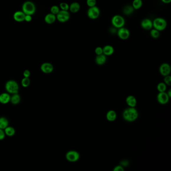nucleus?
<instances>
[{
  "instance_id": "b1692460",
  "label": "nucleus",
  "mask_w": 171,
  "mask_h": 171,
  "mask_svg": "<svg viewBox=\"0 0 171 171\" xmlns=\"http://www.w3.org/2000/svg\"><path fill=\"white\" fill-rule=\"evenodd\" d=\"M9 121L6 118L4 117L0 118V129H4L8 126Z\"/></svg>"
},
{
  "instance_id": "f257e3e1",
  "label": "nucleus",
  "mask_w": 171,
  "mask_h": 171,
  "mask_svg": "<svg viewBox=\"0 0 171 171\" xmlns=\"http://www.w3.org/2000/svg\"><path fill=\"white\" fill-rule=\"evenodd\" d=\"M139 113L135 107H129L126 108L123 113V116L125 121L133 122L137 119Z\"/></svg>"
},
{
  "instance_id": "0eeeda50",
  "label": "nucleus",
  "mask_w": 171,
  "mask_h": 171,
  "mask_svg": "<svg viewBox=\"0 0 171 171\" xmlns=\"http://www.w3.org/2000/svg\"><path fill=\"white\" fill-rule=\"evenodd\" d=\"M56 19L61 23H65L70 19V13L68 11L60 10L56 15Z\"/></svg>"
},
{
  "instance_id": "2eb2a0df",
  "label": "nucleus",
  "mask_w": 171,
  "mask_h": 171,
  "mask_svg": "<svg viewBox=\"0 0 171 171\" xmlns=\"http://www.w3.org/2000/svg\"><path fill=\"white\" fill-rule=\"evenodd\" d=\"M95 61L96 63L98 65H103L106 61V56L105 55L103 54L97 55L96 56Z\"/></svg>"
},
{
  "instance_id": "aec40b11",
  "label": "nucleus",
  "mask_w": 171,
  "mask_h": 171,
  "mask_svg": "<svg viewBox=\"0 0 171 171\" xmlns=\"http://www.w3.org/2000/svg\"><path fill=\"white\" fill-rule=\"evenodd\" d=\"M80 9V5L78 2H73L69 6V10L72 13H76Z\"/></svg>"
},
{
  "instance_id": "5701e85b",
  "label": "nucleus",
  "mask_w": 171,
  "mask_h": 171,
  "mask_svg": "<svg viewBox=\"0 0 171 171\" xmlns=\"http://www.w3.org/2000/svg\"><path fill=\"white\" fill-rule=\"evenodd\" d=\"M21 101L20 96L18 93L13 94L12 97H11L10 101L12 104H18Z\"/></svg>"
},
{
  "instance_id": "9d476101",
  "label": "nucleus",
  "mask_w": 171,
  "mask_h": 171,
  "mask_svg": "<svg viewBox=\"0 0 171 171\" xmlns=\"http://www.w3.org/2000/svg\"><path fill=\"white\" fill-rule=\"evenodd\" d=\"M159 71L162 75L164 76L169 75L171 73V67L169 64L164 63L160 66Z\"/></svg>"
},
{
  "instance_id": "4c0bfd02",
  "label": "nucleus",
  "mask_w": 171,
  "mask_h": 171,
  "mask_svg": "<svg viewBox=\"0 0 171 171\" xmlns=\"http://www.w3.org/2000/svg\"><path fill=\"white\" fill-rule=\"evenodd\" d=\"M32 16L29 15H25L24 21H25L27 22H30L32 21Z\"/></svg>"
},
{
  "instance_id": "58836bf2",
  "label": "nucleus",
  "mask_w": 171,
  "mask_h": 171,
  "mask_svg": "<svg viewBox=\"0 0 171 171\" xmlns=\"http://www.w3.org/2000/svg\"><path fill=\"white\" fill-rule=\"evenodd\" d=\"M161 1L165 4H169L171 2V0H161Z\"/></svg>"
},
{
  "instance_id": "423d86ee",
  "label": "nucleus",
  "mask_w": 171,
  "mask_h": 171,
  "mask_svg": "<svg viewBox=\"0 0 171 171\" xmlns=\"http://www.w3.org/2000/svg\"><path fill=\"white\" fill-rule=\"evenodd\" d=\"M100 13L101 12L99 8L96 6L89 7L87 12V16L92 20H96L98 18L100 15Z\"/></svg>"
},
{
  "instance_id": "cd10ccee",
  "label": "nucleus",
  "mask_w": 171,
  "mask_h": 171,
  "mask_svg": "<svg viewBox=\"0 0 171 171\" xmlns=\"http://www.w3.org/2000/svg\"><path fill=\"white\" fill-rule=\"evenodd\" d=\"M157 89L159 92H165L167 89L166 84L164 82H160L157 86Z\"/></svg>"
},
{
  "instance_id": "39448f33",
  "label": "nucleus",
  "mask_w": 171,
  "mask_h": 171,
  "mask_svg": "<svg viewBox=\"0 0 171 171\" xmlns=\"http://www.w3.org/2000/svg\"><path fill=\"white\" fill-rule=\"evenodd\" d=\"M111 22L114 27L116 28L119 29L123 27L125 24L124 18L119 15H116L113 16Z\"/></svg>"
},
{
  "instance_id": "e433bc0d",
  "label": "nucleus",
  "mask_w": 171,
  "mask_h": 171,
  "mask_svg": "<svg viewBox=\"0 0 171 171\" xmlns=\"http://www.w3.org/2000/svg\"><path fill=\"white\" fill-rule=\"evenodd\" d=\"M31 75V73L30 71L28 70H26L24 71L23 72V76L24 77H26V78H29L30 77Z\"/></svg>"
},
{
  "instance_id": "c85d7f7f",
  "label": "nucleus",
  "mask_w": 171,
  "mask_h": 171,
  "mask_svg": "<svg viewBox=\"0 0 171 171\" xmlns=\"http://www.w3.org/2000/svg\"><path fill=\"white\" fill-rule=\"evenodd\" d=\"M30 84V80L29 78L24 77L21 81V84L24 87H27Z\"/></svg>"
},
{
  "instance_id": "6ab92c4d",
  "label": "nucleus",
  "mask_w": 171,
  "mask_h": 171,
  "mask_svg": "<svg viewBox=\"0 0 171 171\" xmlns=\"http://www.w3.org/2000/svg\"><path fill=\"white\" fill-rule=\"evenodd\" d=\"M11 96L7 93H3L0 94V103L2 104H7L10 101Z\"/></svg>"
},
{
  "instance_id": "1a4fd4ad",
  "label": "nucleus",
  "mask_w": 171,
  "mask_h": 171,
  "mask_svg": "<svg viewBox=\"0 0 171 171\" xmlns=\"http://www.w3.org/2000/svg\"><path fill=\"white\" fill-rule=\"evenodd\" d=\"M118 37L122 40H126L130 36V32L128 29L124 27H121L117 31Z\"/></svg>"
},
{
  "instance_id": "dca6fc26",
  "label": "nucleus",
  "mask_w": 171,
  "mask_h": 171,
  "mask_svg": "<svg viewBox=\"0 0 171 171\" xmlns=\"http://www.w3.org/2000/svg\"><path fill=\"white\" fill-rule=\"evenodd\" d=\"M126 103L129 107H134L137 105V99L133 96H129L126 97Z\"/></svg>"
},
{
  "instance_id": "a19ab883",
  "label": "nucleus",
  "mask_w": 171,
  "mask_h": 171,
  "mask_svg": "<svg viewBox=\"0 0 171 171\" xmlns=\"http://www.w3.org/2000/svg\"><path fill=\"white\" fill-rule=\"evenodd\" d=\"M167 94H168V96H169L170 97H171V89H169V91H168V92L167 93Z\"/></svg>"
},
{
  "instance_id": "a211bd4d",
  "label": "nucleus",
  "mask_w": 171,
  "mask_h": 171,
  "mask_svg": "<svg viewBox=\"0 0 171 171\" xmlns=\"http://www.w3.org/2000/svg\"><path fill=\"white\" fill-rule=\"evenodd\" d=\"M103 49V54L106 56L111 55L114 54V48L112 46L106 45L102 48Z\"/></svg>"
},
{
  "instance_id": "c9c22d12",
  "label": "nucleus",
  "mask_w": 171,
  "mask_h": 171,
  "mask_svg": "<svg viewBox=\"0 0 171 171\" xmlns=\"http://www.w3.org/2000/svg\"><path fill=\"white\" fill-rule=\"evenodd\" d=\"M114 171H124V168H123V166L119 165V166H116V167H114Z\"/></svg>"
},
{
  "instance_id": "393cba45",
  "label": "nucleus",
  "mask_w": 171,
  "mask_h": 171,
  "mask_svg": "<svg viewBox=\"0 0 171 171\" xmlns=\"http://www.w3.org/2000/svg\"><path fill=\"white\" fill-rule=\"evenodd\" d=\"M5 133L6 135L9 137H12L15 134V130L13 127L11 126H7V128L5 129Z\"/></svg>"
},
{
  "instance_id": "a878e982",
  "label": "nucleus",
  "mask_w": 171,
  "mask_h": 171,
  "mask_svg": "<svg viewBox=\"0 0 171 171\" xmlns=\"http://www.w3.org/2000/svg\"><path fill=\"white\" fill-rule=\"evenodd\" d=\"M143 6V1L142 0H134L132 6L134 10H139Z\"/></svg>"
},
{
  "instance_id": "4be33fe9",
  "label": "nucleus",
  "mask_w": 171,
  "mask_h": 171,
  "mask_svg": "<svg viewBox=\"0 0 171 171\" xmlns=\"http://www.w3.org/2000/svg\"><path fill=\"white\" fill-rule=\"evenodd\" d=\"M134 10L132 6H126L123 9V12L126 15H130L133 14Z\"/></svg>"
},
{
  "instance_id": "4468645a",
  "label": "nucleus",
  "mask_w": 171,
  "mask_h": 171,
  "mask_svg": "<svg viewBox=\"0 0 171 171\" xmlns=\"http://www.w3.org/2000/svg\"><path fill=\"white\" fill-rule=\"evenodd\" d=\"M25 14L24 13L23 11H18L15 12L13 15V18L14 20L17 22H23L25 20Z\"/></svg>"
},
{
  "instance_id": "7ed1b4c3",
  "label": "nucleus",
  "mask_w": 171,
  "mask_h": 171,
  "mask_svg": "<svg viewBox=\"0 0 171 171\" xmlns=\"http://www.w3.org/2000/svg\"><path fill=\"white\" fill-rule=\"evenodd\" d=\"M153 27L159 31L164 30L167 26V22L163 18L158 17L154 19L153 21Z\"/></svg>"
},
{
  "instance_id": "2f4dec72",
  "label": "nucleus",
  "mask_w": 171,
  "mask_h": 171,
  "mask_svg": "<svg viewBox=\"0 0 171 171\" xmlns=\"http://www.w3.org/2000/svg\"><path fill=\"white\" fill-rule=\"evenodd\" d=\"M86 4L89 7H93L96 6V0H86Z\"/></svg>"
},
{
  "instance_id": "ddd939ff",
  "label": "nucleus",
  "mask_w": 171,
  "mask_h": 171,
  "mask_svg": "<svg viewBox=\"0 0 171 171\" xmlns=\"http://www.w3.org/2000/svg\"><path fill=\"white\" fill-rule=\"evenodd\" d=\"M141 27L146 30H151L153 27V21L149 19H144L142 21L141 24Z\"/></svg>"
},
{
  "instance_id": "7c9ffc66",
  "label": "nucleus",
  "mask_w": 171,
  "mask_h": 171,
  "mask_svg": "<svg viewBox=\"0 0 171 171\" xmlns=\"http://www.w3.org/2000/svg\"><path fill=\"white\" fill-rule=\"evenodd\" d=\"M59 8L61 10L68 11L69 10V5L68 4L65 2H62L60 4Z\"/></svg>"
},
{
  "instance_id": "ea45409f",
  "label": "nucleus",
  "mask_w": 171,
  "mask_h": 171,
  "mask_svg": "<svg viewBox=\"0 0 171 171\" xmlns=\"http://www.w3.org/2000/svg\"><path fill=\"white\" fill-rule=\"evenodd\" d=\"M122 164L121 165L124 166H127L128 165V162L127 161H123V162H122Z\"/></svg>"
},
{
  "instance_id": "473e14b6",
  "label": "nucleus",
  "mask_w": 171,
  "mask_h": 171,
  "mask_svg": "<svg viewBox=\"0 0 171 171\" xmlns=\"http://www.w3.org/2000/svg\"><path fill=\"white\" fill-rule=\"evenodd\" d=\"M164 83L166 85L171 86V76L169 75L165 76Z\"/></svg>"
},
{
  "instance_id": "6e6552de",
  "label": "nucleus",
  "mask_w": 171,
  "mask_h": 171,
  "mask_svg": "<svg viewBox=\"0 0 171 171\" xmlns=\"http://www.w3.org/2000/svg\"><path fill=\"white\" fill-rule=\"evenodd\" d=\"M66 159L71 162H75L78 161L80 158L79 153L75 151H70L66 154Z\"/></svg>"
},
{
  "instance_id": "f03ea898",
  "label": "nucleus",
  "mask_w": 171,
  "mask_h": 171,
  "mask_svg": "<svg viewBox=\"0 0 171 171\" xmlns=\"http://www.w3.org/2000/svg\"><path fill=\"white\" fill-rule=\"evenodd\" d=\"M22 11L25 15L32 16L35 12V5L31 1H26L22 5Z\"/></svg>"
},
{
  "instance_id": "bb28decb",
  "label": "nucleus",
  "mask_w": 171,
  "mask_h": 171,
  "mask_svg": "<svg viewBox=\"0 0 171 171\" xmlns=\"http://www.w3.org/2000/svg\"><path fill=\"white\" fill-rule=\"evenodd\" d=\"M150 35H151V37L153 38L157 39L160 37V33L159 31L157 30V29L154 28L151 29Z\"/></svg>"
},
{
  "instance_id": "412c9836",
  "label": "nucleus",
  "mask_w": 171,
  "mask_h": 171,
  "mask_svg": "<svg viewBox=\"0 0 171 171\" xmlns=\"http://www.w3.org/2000/svg\"><path fill=\"white\" fill-rule=\"evenodd\" d=\"M106 116V119L108 121H114L116 119L117 115H116V113L115 111L111 110L107 112Z\"/></svg>"
},
{
  "instance_id": "72a5a7b5",
  "label": "nucleus",
  "mask_w": 171,
  "mask_h": 171,
  "mask_svg": "<svg viewBox=\"0 0 171 171\" xmlns=\"http://www.w3.org/2000/svg\"><path fill=\"white\" fill-rule=\"evenodd\" d=\"M95 53L97 55L103 54V49L102 47H97L95 49Z\"/></svg>"
},
{
  "instance_id": "c756f323",
  "label": "nucleus",
  "mask_w": 171,
  "mask_h": 171,
  "mask_svg": "<svg viewBox=\"0 0 171 171\" xmlns=\"http://www.w3.org/2000/svg\"><path fill=\"white\" fill-rule=\"evenodd\" d=\"M60 10V8L58 6L56 5L53 6L50 9L51 13L55 15H56L57 14L59 13Z\"/></svg>"
},
{
  "instance_id": "f3484780",
  "label": "nucleus",
  "mask_w": 171,
  "mask_h": 171,
  "mask_svg": "<svg viewBox=\"0 0 171 171\" xmlns=\"http://www.w3.org/2000/svg\"><path fill=\"white\" fill-rule=\"evenodd\" d=\"M56 20V16L52 13H49L45 16L44 21L48 24H52Z\"/></svg>"
},
{
  "instance_id": "9b49d317",
  "label": "nucleus",
  "mask_w": 171,
  "mask_h": 171,
  "mask_svg": "<svg viewBox=\"0 0 171 171\" xmlns=\"http://www.w3.org/2000/svg\"><path fill=\"white\" fill-rule=\"evenodd\" d=\"M170 97L165 92H159L157 96V100L161 104H167L169 101Z\"/></svg>"
},
{
  "instance_id": "f8f14e48",
  "label": "nucleus",
  "mask_w": 171,
  "mask_h": 171,
  "mask_svg": "<svg viewBox=\"0 0 171 171\" xmlns=\"http://www.w3.org/2000/svg\"><path fill=\"white\" fill-rule=\"evenodd\" d=\"M40 69L42 72L44 73L48 74L50 73L53 71L54 67L53 65L51 64L50 63L45 62L41 65Z\"/></svg>"
},
{
  "instance_id": "f704fd0d",
  "label": "nucleus",
  "mask_w": 171,
  "mask_h": 171,
  "mask_svg": "<svg viewBox=\"0 0 171 171\" xmlns=\"http://www.w3.org/2000/svg\"><path fill=\"white\" fill-rule=\"evenodd\" d=\"M5 133L3 129H0V140H3L5 138Z\"/></svg>"
},
{
  "instance_id": "20e7f679",
  "label": "nucleus",
  "mask_w": 171,
  "mask_h": 171,
  "mask_svg": "<svg viewBox=\"0 0 171 171\" xmlns=\"http://www.w3.org/2000/svg\"><path fill=\"white\" fill-rule=\"evenodd\" d=\"M5 88L7 92L11 94H16L18 93L19 85L15 81L9 80L6 83Z\"/></svg>"
}]
</instances>
